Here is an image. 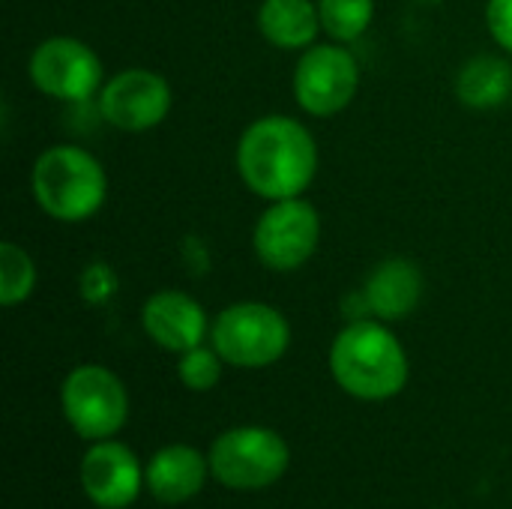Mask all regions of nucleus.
<instances>
[{"mask_svg":"<svg viewBox=\"0 0 512 509\" xmlns=\"http://www.w3.org/2000/svg\"><path fill=\"white\" fill-rule=\"evenodd\" d=\"M237 171L264 201L300 198L318 174L315 135L288 114L258 117L237 141Z\"/></svg>","mask_w":512,"mask_h":509,"instance_id":"nucleus-1","label":"nucleus"},{"mask_svg":"<svg viewBox=\"0 0 512 509\" xmlns=\"http://www.w3.org/2000/svg\"><path fill=\"white\" fill-rule=\"evenodd\" d=\"M330 372L336 384L363 402H384L408 384V354L390 327L378 318L351 321L330 345Z\"/></svg>","mask_w":512,"mask_h":509,"instance_id":"nucleus-2","label":"nucleus"},{"mask_svg":"<svg viewBox=\"0 0 512 509\" xmlns=\"http://www.w3.org/2000/svg\"><path fill=\"white\" fill-rule=\"evenodd\" d=\"M30 186L39 210L57 222H87L108 198L102 162L72 144L42 150L30 171Z\"/></svg>","mask_w":512,"mask_h":509,"instance_id":"nucleus-3","label":"nucleus"},{"mask_svg":"<svg viewBox=\"0 0 512 509\" xmlns=\"http://www.w3.org/2000/svg\"><path fill=\"white\" fill-rule=\"evenodd\" d=\"M210 342L228 366L264 369L285 357L291 345V327L276 306L246 300L216 315Z\"/></svg>","mask_w":512,"mask_h":509,"instance_id":"nucleus-4","label":"nucleus"},{"mask_svg":"<svg viewBox=\"0 0 512 509\" xmlns=\"http://www.w3.org/2000/svg\"><path fill=\"white\" fill-rule=\"evenodd\" d=\"M210 474L237 492H258L282 480L291 462V450L285 438L273 429L261 426H240L222 432L210 453Z\"/></svg>","mask_w":512,"mask_h":509,"instance_id":"nucleus-5","label":"nucleus"},{"mask_svg":"<svg viewBox=\"0 0 512 509\" xmlns=\"http://www.w3.org/2000/svg\"><path fill=\"white\" fill-rule=\"evenodd\" d=\"M60 408L78 438L108 441L126 426L129 396L111 369L84 363L66 375L60 387Z\"/></svg>","mask_w":512,"mask_h":509,"instance_id":"nucleus-6","label":"nucleus"},{"mask_svg":"<svg viewBox=\"0 0 512 509\" xmlns=\"http://www.w3.org/2000/svg\"><path fill=\"white\" fill-rule=\"evenodd\" d=\"M321 240V216L303 198L270 201L252 231V249L267 270L288 273L303 267Z\"/></svg>","mask_w":512,"mask_h":509,"instance_id":"nucleus-7","label":"nucleus"},{"mask_svg":"<svg viewBox=\"0 0 512 509\" xmlns=\"http://www.w3.org/2000/svg\"><path fill=\"white\" fill-rule=\"evenodd\" d=\"M360 90L357 57L336 45H309L294 66V99L312 117L345 111Z\"/></svg>","mask_w":512,"mask_h":509,"instance_id":"nucleus-8","label":"nucleus"},{"mask_svg":"<svg viewBox=\"0 0 512 509\" xmlns=\"http://www.w3.org/2000/svg\"><path fill=\"white\" fill-rule=\"evenodd\" d=\"M27 72L39 93L60 102H84L102 90V60L87 42L72 36L42 39L30 54Z\"/></svg>","mask_w":512,"mask_h":509,"instance_id":"nucleus-9","label":"nucleus"},{"mask_svg":"<svg viewBox=\"0 0 512 509\" xmlns=\"http://www.w3.org/2000/svg\"><path fill=\"white\" fill-rule=\"evenodd\" d=\"M171 111V84L153 69H123L99 90V114L123 132L156 129Z\"/></svg>","mask_w":512,"mask_h":509,"instance_id":"nucleus-10","label":"nucleus"},{"mask_svg":"<svg viewBox=\"0 0 512 509\" xmlns=\"http://www.w3.org/2000/svg\"><path fill=\"white\" fill-rule=\"evenodd\" d=\"M135 453L117 441H96L81 459V489L102 509H126L144 486Z\"/></svg>","mask_w":512,"mask_h":509,"instance_id":"nucleus-11","label":"nucleus"},{"mask_svg":"<svg viewBox=\"0 0 512 509\" xmlns=\"http://www.w3.org/2000/svg\"><path fill=\"white\" fill-rule=\"evenodd\" d=\"M141 324H144V333L171 354L198 348L210 330L204 306L177 288L150 294L141 309Z\"/></svg>","mask_w":512,"mask_h":509,"instance_id":"nucleus-12","label":"nucleus"},{"mask_svg":"<svg viewBox=\"0 0 512 509\" xmlns=\"http://www.w3.org/2000/svg\"><path fill=\"white\" fill-rule=\"evenodd\" d=\"M363 297H366L372 318H378L384 324L408 318L420 306L423 273L408 258H387L369 273V279L363 285Z\"/></svg>","mask_w":512,"mask_h":509,"instance_id":"nucleus-13","label":"nucleus"},{"mask_svg":"<svg viewBox=\"0 0 512 509\" xmlns=\"http://www.w3.org/2000/svg\"><path fill=\"white\" fill-rule=\"evenodd\" d=\"M207 474H210V462L198 450L186 444H171L153 453L144 480L159 504H183L204 489Z\"/></svg>","mask_w":512,"mask_h":509,"instance_id":"nucleus-14","label":"nucleus"},{"mask_svg":"<svg viewBox=\"0 0 512 509\" xmlns=\"http://www.w3.org/2000/svg\"><path fill=\"white\" fill-rule=\"evenodd\" d=\"M258 30L282 51H306L321 30L318 0H264L258 6Z\"/></svg>","mask_w":512,"mask_h":509,"instance_id":"nucleus-15","label":"nucleus"},{"mask_svg":"<svg viewBox=\"0 0 512 509\" xmlns=\"http://www.w3.org/2000/svg\"><path fill=\"white\" fill-rule=\"evenodd\" d=\"M512 90V69L501 57L480 54L468 60L456 75V96L468 108H495L507 102Z\"/></svg>","mask_w":512,"mask_h":509,"instance_id":"nucleus-16","label":"nucleus"},{"mask_svg":"<svg viewBox=\"0 0 512 509\" xmlns=\"http://www.w3.org/2000/svg\"><path fill=\"white\" fill-rule=\"evenodd\" d=\"M321 30L333 42H354L360 39L372 18H375V0H318Z\"/></svg>","mask_w":512,"mask_h":509,"instance_id":"nucleus-17","label":"nucleus"},{"mask_svg":"<svg viewBox=\"0 0 512 509\" xmlns=\"http://www.w3.org/2000/svg\"><path fill=\"white\" fill-rule=\"evenodd\" d=\"M36 288L33 258L12 240L0 243V306L12 309L24 303Z\"/></svg>","mask_w":512,"mask_h":509,"instance_id":"nucleus-18","label":"nucleus"},{"mask_svg":"<svg viewBox=\"0 0 512 509\" xmlns=\"http://www.w3.org/2000/svg\"><path fill=\"white\" fill-rule=\"evenodd\" d=\"M222 363H225V360L219 357L216 348L198 345V348L180 354L177 375H180V381H183L186 390H192V393H207V390H213V387L219 384V378H222Z\"/></svg>","mask_w":512,"mask_h":509,"instance_id":"nucleus-19","label":"nucleus"},{"mask_svg":"<svg viewBox=\"0 0 512 509\" xmlns=\"http://www.w3.org/2000/svg\"><path fill=\"white\" fill-rule=\"evenodd\" d=\"M117 291V276L108 264H90L81 276V297L87 303H105Z\"/></svg>","mask_w":512,"mask_h":509,"instance_id":"nucleus-20","label":"nucleus"},{"mask_svg":"<svg viewBox=\"0 0 512 509\" xmlns=\"http://www.w3.org/2000/svg\"><path fill=\"white\" fill-rule=\"evenodd\" d=\"M486 24H489L492 39L512 54V0H489Z\"/></svg>","mask_w":512,"mask_h":509,"instance_id":"nucleus-21","label":"nucleus"}]
</instances>
